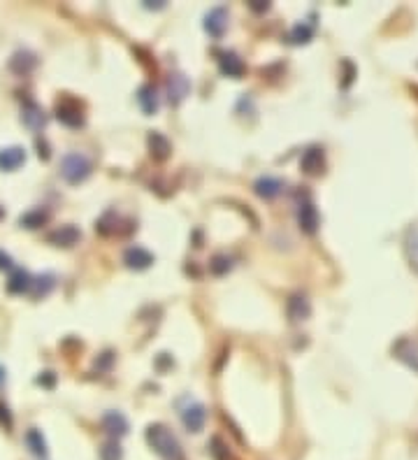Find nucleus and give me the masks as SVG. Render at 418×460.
Listing matches in <instances>:
<instances>
[{"instance_id":"f257e3e1","label":"nucleus","mask_w":418,"mask_h":460,"mask_svg":"<svg viewBox=\"0 0 418 460\" xmlns=\"http://www.w3.org/2000/svg\"><path fill=\"white\" fill-rule=\"evenodd\" d=\"M147 442L154 447L156 454H161L167 460H179L181 458V449L177 437L165 428V425H149L147 430Z\"/></svg>"},{"instance_id":"f03ea898","label":"nucleus","mask_w":418,"mask_h":460,"mask_svg":"<svg viewBox=\"0 0 418 460\" xmlns=\"http://www.w3.org/2000/svg\"><path fill=\"white\" fill-rule=\"evenodd\" d=\"M89 172H91V163H89V158L86 156H81V154H68L63 158V163H61V174L65 179H68L70 184H79L89 177Z\"/></svg>"},{"instance_id":"7ed1b4c3","label":"nucleus","mask_w":418,"mask_h":460,"mask_svg":"<svg viewBox=\"0 0 418 460\" xmlns=\"http://www.w3.org/2000/svg\"><path fill=\"white\" fill-rule=\"evenodd\" d=\"M58 119L68 125H81L84 123V116H81V110L79 105L74 103V100H65V103L58 105Z\"/></svg>"},{"instance_id":"20e7f679","label":"nucleus","mask_w":418,"mask_h":460,"mask_svg":"<svg viewBox=\"0 0 418 460\" xmlns=\"http://www.w3.org/2000/svg\"><path fill=\"white\" fill-rule=\"evenodd\" d=\"M205 418H207V412L203 405H193L188 407L186 412H183V425L191 430V432H200L205 425Z\"/></svg>"},{"instance_id":"39448f33","label":"nucleus","mask_w":418,"mask_h":460,"mask_svg":"<svg viewBox=\"0 0 418 460\" xmlns=\"http://www.w3.org/2000/svg\"><path fill=\"white\" fill-rule=\"evenodd\" d=\"M23 161H26V154H23V149L19 147L3 149V152H0V167H3V170H16Z\"/></svg>"},{"instance_id":"423d86ee","label":"nucleus","mask_w":418,"mask_h":460,"mask_svg":"<svg viewBox=\"0 0 418 460\" xmlns=\"http://www.w3.org/2000/svg\"><path fill=\"white\" fill-rule=\"evenodd\" d=\"M288 316H290V321H303L309 316V303H307V298L303 296H293L288 300Z\"/></svg>"},{"instance_id":"0eeeda50","label":"nucleus","mask_w":418,"mask_h":460,"mask_svg":"<svg viewBox=\"0 0 418 460\" xmlns=\"http://www.w3.org/2000/svg\"><path fill=\"white\" fill-rule=\"evenodd\" d=\"M303 170L309 174H319L323 170V152L321 149H309L303 156Z\"/></svg>"},{"instance_id":"6e6552de","label":"nucleus","mask_w":418,"mask_h":460,"mask_svg":"<svg viewBox=\"0 0 418 460\" xmlns=\"http://www.w3.org/2000/svg\"><path fill=\"white\" fill-rule=\"evenodd\" d=\"M125 263H128L130 267H147L149 263H154V258H152V254L149 251H145V249H140V247H132V249H128L125 251Z\"/></svg>"},{"instance_id":"1a4fd4ad","label":"nucleus","mask_w":418,"mask_h":460,"mask_svg":"<svg viewBox=\"0 0 418 460\" xmlns=\"http://www.w3.org/2000/svg\"><path fill=\"white\" fill-rule=\"evenodd\" d=\"M167 91H170V100L172 103H179V100L188 94V82L183 74H174V77L170 79V84H167Z\"/></svg>"},{"instance_id":"9d476101","label":"nucleus","mask_w":418,"mask_h":460,"mask_svg":"<svg viewBox=\"0 0 418 460\" xmlns=\"http://www.w3.org/2000/svg\"><path fill=\"white\" fill-rule=\"evenodd\" d=\"M103 423H105V430L112 432V434H123L125 430H128V421H125L119 412H110L103 418Z\"/></svg>"},{"instance_id":"9b49d317","label":"nucleus","mask_w":418,"mask_h":460,"mask_svg":"<svg viewBox=\"0 0 418 460\" xmlns=\"http://www.w3.org/2000/svg\"><path fill=\"white\" fill-rule=\"evenodd\" d=\"M300 225H303L305 232H316V225H319V216H316V209L312 205H305L300 209Z\"/></svg>"},{"instance_id":"f8f14e48","label":"nucleus","mask_w":418,"mask_h":460,"mask_svg":"<svg viewBox=\"0 0 418 460\" xmlns=\"http://www.w3.org/2000/svg\"><path fill=\"white\" fill-rule=\"evenodd\" d=\"M149 147H152V156L158 158V161H163L170 154V142H167L161 133H154L152 138H149Z\"/></svg>"},{"instance_id":"ddd939ff","label":"nucleus","mask_w":418,"mask_h":460,"mask_svg":"<svg viewBox=\"0 0 418 460\" xmlns=\"http://www.w3.org/2000/svg\"><path fill=\"white\" fill-rule=\"evenodd\" d=\"M281 191V184L272 177H265V179H258L256 181V193L263 196V198H274Z\"/></svg>"},{"instance_id":"4468645a","label":"nucleus","mask_w":418,"mask_h":460,"mask_svg":"<svg viewBox=\"0 0 418 460\" xmlns=\"http://www.w3.org/2000/svg\"><path fill=\"white\" fill-rule=\"evenodd\" d=\"M137 100H140L142 110H145L147 114H154V112L158 110V100H156V94H154L152 86H142Z\"/></svg>"},{"instance_id":"2eb2a0df","label":"nucleus","mask_w":418,"mask_h":460,"mask_svg":"<svg viewBox=\"0 0 418 460\" xmlns=\"http://www.w3.org/2000/svg\"><path fill=\"white\" fill-rule=\"evenodd\" d=\"M221 70L225 74H230V77H239V74L244 72V65H242V61L235 54H225L221 61Z\"/></svg>"},{"instance_id":"dca6fc26","label":"nucleus","mask_w":418,"mask_h":460,"mask_svg":"<svg viewBox=\"0 0 418 460\" xmlns=\"http://www.w3.org/2000/svg\"><path fill=\"white\" fill-rule=\"evenodd\" d=\"M225 28V12L223 10H212L207 16V30L212 35H221Z\"/></svg>"},{"instance_id":"f3484780","label":"nucleus","mask_w":418,"mask_h":460,"mask_svg":"<svg viewBox=\"0 0 418 460\" xmlns=\"http://www.w3.org/2000/svg\"><path fill=\"white\" fill-rule=\"evenodd\" d=\"M77 237H79V232L74 230V228H70V225H68V228H61V230L56 232V235H52V240H58L63 247L74 245V242H77Z\"/></svg>"},{"instance_id":"a211bd4d","label":"nucleus","mask_w":418,"mask_h":460,"mask_svg":"<svg viewBox=\"0 0 418 460\" xmlns=\"http://www.w3.org/2000/svg\"><path fill=\"white\" fill-rule=\"evenodd\" d=\"M121 447L116 442H107V444L100 449V460H121Z\"/></svg>"},{"instance_id":"6ab92c4d","label":"nucleus","mask_w":418,"mask_h":460,"mask_svg":"<svg viewBox=\"0 0 418 460\" xmlns=\"http://www.w3.org/2000/svg\"><path fill=\"white\" fill-rule=\"evenodd\" d=\"M28 284H30V277H28L26 272H16L14 277H12V281H10V291L12 293H19L23 288H28Z\"/></svg>"},{"instance_id":"aec40b11","label":"nucleus","mask_w":418,"mask_h":460,"mask_svg":"<svg viewBox=\"0 0 418 460\" xmlns=\"http://www.w3.org/2000/svg\"><path fill=\"white\" fill-rule=\"evenodd\" d=\"M26 439H28V444L33 447V451H35L38 456H45V442H42L40 432H35V430L28 432V437H26Z\"/></svg>"},{"instance_id":"412c9836","label":"nucleus","mask_w":418,"mask_h":460,"mask_svg":"<svg viewBox=\"0 0 418 460\" xmlns=\"http://www.w3.org/2000/svg\"><path fill=\"white\" fill-rule=\"evenodd\" d=\"M230 267V261L225 256H216L214 261H212V265H209V270H212L214 274H223L225 270Z\"/></svg>"},{"instance_id":"4be33fe9","label":"nucleus","mask_w":418,"mask_h":460,"mask_svg":"<svg viewBox=\"0 0 418 460\" xmlns=\"http://www.w3.org/2000/svg\"><path fill=\"white\" fill-rule=\"evenodd\" d=\"M309 35H312V30H309V28H303V26H298L295 33H293V38H298L295 42H307Z\"/></svg>"},{"instance_id":"5701e85b","label":"nucleus","mask_w":418,"mask_h":460,"mask_svg":"<svg viewBox=\"0 0 418 460\" xmlns=\"http://www.w3.org/2000/svg\"><path fill=\"white\" fill-rule=\"evenodd\" d=\"M3 379H5V374H3V370H0V383H3Z\"/></svg>"},{"instance_id":"b1692460","label":"nucleus","mask_w":418,"mask_h":460,"mask_svg":"<svg viewBox=\"0 0 418 460\" xmlns=\"http://www.w3.org/2000/svg\"><path fill=\"white\" fill-rule=\"evenodd\" d=\"M0 216H3V212H0Z\"/></svg>"}]
</instances>
